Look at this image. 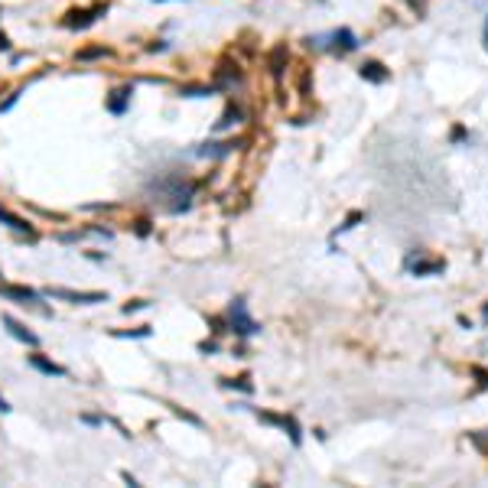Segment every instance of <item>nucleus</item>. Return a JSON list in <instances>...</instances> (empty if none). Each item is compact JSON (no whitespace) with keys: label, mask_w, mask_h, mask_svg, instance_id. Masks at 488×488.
<instances>
[{"label":"nucleus","mask_w":488,"mask_h":488,"mask_svg":"<svg viewBox=\"0 0 488 488\" xmlns=\"http://www.w3.org/2000/svg\"><path fill=\"white\" fill-rule=\"evenodd\" d=\"M287 46H274V49H270V55H267V65H270V72L277 75V78H280V75H284V69H287Z\"/></svg>","instance_id":"ddd939ff"},{"label":"nucleus","mask_w":488,"mask_h":488,"mask_svg":"<svg viewBox=\"0 0 488 488\" xmlns=\"http://www.w3.org/2000/svg\"><path fill=\"white\" fill-rule=\"evenodd\" d=\"M241 117H244L241 107H238V105H228V107H225V114L218 117L215 130H228V128H234V124H241Z\"/></svg>","instance_id":"4468645a"},{"label":"nucleus","mask_w":488,"mask_h":488,"mask_svg":"<svg viewBox=\"0 0 488 488\" xmlns=\"http://www.w3.org/2000/svg\"><path fill=\"white\" fill-rule=\"evenodd\" d=\"M476 372V378H478V387H488V372L485 368H472Z\"/></svg>","instance_id":"5701e85b"},{"label":"nucleus","mask_w":488,"mask_h":488,"mask_svg":"<svg viewBox=\"0 0 488 488\" xmlns=\"http://www.w3.org/2000/svg\"><path fill=\"white\" fill-rule=\"evenodd\" d=\"M137 309H147V299H134V303H128L124 313H137Z\"/></svg>","instance_id":"4be33fe9"},{"label":"nucleus","mask_w":488,"mask_h":488,"mask_svg":"<svg viewBox=\"0 0 488 488\" xmlns=\"http://www.w3.org/2000/svg\"><path fill=\"white\" fill-rule=\"evenodd\" d=\"M228 329H232L234 336H241V339H247V336H254V332L261 329L254 319H251V313H247V303H244V297H234L232 299V309H228Z\"/></svg>","instance_id":"f257e3e1"},{"label":"nucleus","mask_w":488,"mask_h":488,"mask_svg":"<svg viewBox=\"0 0 488 488\" xmlns=\"http://www.w3.org/2000/svg\"><path fill=\"white\" fill-rule=\"evenodd\" d=\"M241 78H244V75H241V69H238V65H234V69H232V65H228V62H222V65H218V69H215V82H212V85L218 88V92H222V88H234V85H241Z\"/></svg>","instance_id":"1a4fd4ad"},{"label":"nucleus","mask_w":488,"mask_h":488,"mask_svg":"<svg viewBox=\"0 0 488 488\" xmlns=\"http://www.w3.org/2000/svg\"><path fill=\"white\" fill-rule=\"evenodd\" d=\"M7 49H10V40H7V36L0 33V53H7Z\"/></svg>","instance_id":"393cba45"},{"label":"nucleus","mask_w":488,"mask_h":488,"mask_svg":"<svg viewBox=\"0 0 488 488\" xmlns=\"http://www.w3.org/2000/svg\"><path fill=\"white\" fill-rule=\"evenodd\" d=\"M358 75L365 82H372V85H384V82L391 78V69L384 62H378V59H365V62L358 65Z\"/></svg>","instance_id":"423d86ee"},{"label":"nucleus","mask_w":488,"mask_h":488,"mask_svg":"<svg viewBox=\"0 0 488 488\" xmlns=\"http://www.w3.org/2000/svg\"><path fill=\"white\" fill-rule=\"evenodd\" d=\"M238 143L241 140H212V143H202L199 150H195V157H209V159H218V157H228L232 150H238Z\"/></svg>","instance_id":"9d476101"},{"label":"nucleus","mask_w":488,"mask_h":488,"mask_svg":"<svg viewBox=\"0 0 488 488\" xmlns=\"http://www.w3.org/2000/svg\"><path fill=\"white\" fill-rule=\"evenodd\" d=\"M453 140H456V143L459 140H466V128H453Z\"/></svg>","instance_id":"b1692460"},{"label":"nucleus","mask_w":488,"mask_h":488,"mask_svg":"<svg viewBox=\"0 0 488 488\" xmlns=\"http://www.w3.org/2000/svg\"><path fill=\"white\" fill-rule=\"evenodd\" d=\"M361 218H365V212H349V218H345V222H342L339 228H336V234H342V232H351V228H355V225H358Z\"/></svg>","instance_id":"a211bd4d"},{"label":"nucleus","mask_w":488,"mask_h":488,"mask_svg":"<svg viewBox=\"0 0 488 488\" xmlns=\"http://www.w3.org/2000/svg\"><path fill=\"white\" fill-rule=\"evenodd\" d=\"M414 277H426V274H439L446 270V261H424V264H410Z\"/></svg>","instance_id":"2eb2a0df"},{"label":"nucleus","mask_w":488,"mask_h":488,"mask_svg":"<svg viewBox=\"0 0 488 488\" xmlns=\"http://www.w3.org/2000/svg\"><path fill=\"white\" fill-rule=\"evenodd\" d=\"M0 222L7 225V228H13V232L26 234V238H30V241H36V232H33V225L26 222V218H20V215H13L10 209H3V205H0Z\"/></svg>","instance_id":"9b49d317"},{"label":"nucleus","mask_w":488,"mask_h":488,"mask_svg":"<svg viewBox=\"0 0 488 488\" xmlns=\"http://www.w3.org/2000/svg\"><path fill=\"white\" fill-rule=\"evenodd\" d=\"M215 92H218L215 85H186V88H180L182 98H209V95H215Z\"/></svg>","instance_id":"dca6fc26"},{"label":"nucleus","mask_w":488,"mask_h":488,"mask_svg":"<svg viewBox=\"0 0 488 488\" xmlns=\"http://www.w3.org/2000/svg\"><path fill=\"white\" fill-rule=\"evenodd\" d=\"M82 424H88V426H101V424H105V417H98V414H82Z\"/></svg>","instance_id":"412c9836"},{"label":"nucleus","mask_w":488,"mask_h":488,"mask_svg":"<svg viewBox=\"0 0 488 488\" xmlns=\"http://www.w3.org/2000/svg\"><path fill=\"white\" fill-rule=\"evenodd\" d=\"M410 3H414V7H417V0H410Z\"/></svg>","instance_id":"c85d7f7f"},{"label":"nucleus","mask_w":488,"mask_h":488,"mask_svg":"<svg viewBox=\"0 0 488 488\" xmlns=\"http://www.w3.org/2000/svg\"><path fill=\"white\" fill-rule=\"evenodd\" d=\"M482 316H485V322H488V303H485V309H482Z\"/></svg>","instance_id":"cd10ccee"},{"label":"nucleus","mask_w":488,"mask_h":488,"mask_svg":"<svg viewBox=\"0 0 488 488\" xmlns=\"http://www.w3.org/2000/svg\"><path fill=\"white\" fill-rule=\"evenodd\" d=\"M46 297L53 299H65V303H75V306H92V303H105L107 293L101 290H69V287H49Z\"/></svg>","instance_id":"f03ea898"},{"label":"nucleus","mask_w":488,"mask_h":488,"mask_svg":"<svg viewBox=\"0 0 488 488\" xmlns=\"http://www.w3.org/2000/svg\"><path fill=\"white\" fill-rule=\"evenodd\" d=\"M222 384H225V387H238V391H244V394L254 391V384H251L247 374H241V378H228V381H222Z\"/></svg>","instance_id":"f3484780"},{"label":"nucleus","mask_w":488,"mask_h":488,"mask_svg":"<svg viewBox=\"0 0 488 488\" xmlns=\"http://www.w3.org/2000/svg\"><path fill=\"white\" fill-rule=\"evenodd\" d=\"M117 339H147L150 336V326H140V329H130V332H114Z\"/></svg>","instance_id":"aec40b11"},{"label":"nucleus","mask_w":488,"mask_h":488,"mask_svg":"<svg viewBox=\"0 0 488 488\" xmlns=\"http://www.w3.org/2000/svg\"><path fill=\"white\" fill-rule=\"evenodd\" d=\"M329 40H332V49H336V53H355V49H358V36H355L349 26H339V30H332Z\"/></svg>","instance_id":"6e6552de"},{"label":"nucleus","mask_w":488,"mask_h":488,"mask_svg":"<svg viewBox=\"0 0 488 488\" xmlns=\"http://www.w3.org/2000/svg\"><path fill=\"white\" fill-rule=\"evenodd\" d=\"M10 410H13V407L7 403V397H0V414H10Z\"/></svg>","instance_id":"a878e982"},{"label":"nucleus","mask_w":488,"mask_h":488,"mask_svg":"<svg viewBox=\"0 0 488 488\" xmlns=\"http://www.w3.org/2000/svg\"><path fill=\"white\" fill-rule=\"evenodd\" d=\"M101 13H107V3L82 7V10H69V13H65V20H62V26H65V30H88L92 23H98Z\"/></svg>","instance_id":"7ed1b4c3"},{"label":"nucleus","mask_w":488,"mask_h":488,"mask_svg":"<svg viewBox=\"0 0 488 488\" xmlns=\"http://www.w3.org/2000/svg\"><path fill=\"white\" fill-rule=\"evenodd\" d=\"M130 95H134V88H130V85L111 88V92L105 95V107H107V111H111L114 117H121V114H124V111L130 107Z\"/></svg>","instance_id":"39448f33"},{"label":"nucleus","mask_w":488,"mask_h":488,"mask_svg":"<svg viewBox=\"0 0 488 488\" xmlns=\"http://www.w3.org/2000/svg\"><path fill=\"white\" fill-rule=\"evenodd\" d=\"M101 55H107L105 46H95V49H82V53H78V62H88V59H101Z\"/></svg>","instance_id":"6ab92c4d"},{"label":"nucleus","mask_w":488,"mask_h":488,"mask_svg":"<svg viewBox=\"0 0 488 488\" xmlns=\"http://www.w3.org/2000/svg\"><path fill=\"white\" fill-rule=\"evenodd\" d=\"M482 46H485V53H488V20H485V30H482Z\"/></svg>","instance_id":"bb28decb"},{"label":"nucleus","mask_w":488,"mask_h":488,"mask_svg":"<svg viewBox=\"0 0 488 488\" xmlns=\"http://www.w3.org/2000/svg\"><path fill=\"white\" fill-rule=\"evenodd\" d=\"M0 297L23 303V306H40L43 303V293H36L33 287H17V284H0Z\"/></svg>","instance_id":"20e7f679"},{"label":"nucleus","mask_w":488,"mask_h":488,"mask_svg":"<svg viewBox=\"0 0 488 488\" xmlns=\"http://www.w3.org/2000/svg\"><path fill=\"white\" fill-rule=\"evenodd\" d=\"M30 365L36 368L40 374H46V378H65V368L62 365H55V361H49V358H43V355H30Z\"/></svg>","instance_id":"f8f14e48"},{"label":"nucleus","mask_w":488,"mask_h":488,"mask_svg":"<svg viewBox=\"0 0 488 488\" xmlns=\"http://www.w3.org/2000/svg\"><path fill=\"white\" fill-rule=\"evenodd\" d=\"M0 322L7 326V332H10V336H13V339H17V342H26L30 349H36V345H40V336H36V332H33V329H26V326H23V322H20V319L3 316V319H0Z\"/></svg>","instance_id":"0eeeda50"}]
</instances>
